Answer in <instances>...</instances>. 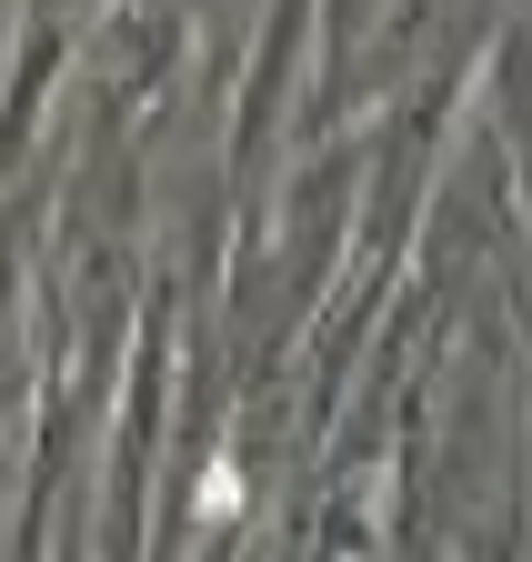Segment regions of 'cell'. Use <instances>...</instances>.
<instances>
[{
  "mask_svg": "<svg viewBox=\"0 0 532 562\" xmlns=\"http://www.w3.org/2000/svg\"><path fill=\"white\" fill-rule=\"evenodd\" d=\"M241 513V462H212L202 472V522H231Z\"/></svg>",
  "mask_w": 532,
  "mask_h": 562,
  "instance_id": "obj_1",
  "label": "cell"
}]
</instances>
